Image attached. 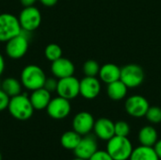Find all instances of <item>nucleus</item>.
Listing matches in <instances>:
<instances>
[{"label": "nucleus", "mask_w": 161, "mask_h": 160, "mask_svg": "<svg viewBox=\"0 0 161 160\" xmlns=\"http://www.w3.org/2000/svg\"><path fill=\"white\" fill-rule=\"evenodd\" d=\"M81 139H82L81 135H79L75 130H70L62 134L60 138V143L63 148L74 151L78 145V143L80 142Z\"/></svg>", "instance_id": "22"}, {"label": "nucleus", "mask_w": 161, "mask_h": 160, "mask_svg": "<svg viewBox=\"0 0 161 160\" xmlns=\"http://www.w3.org/2000/svg\"><path fill=\"white\" fill-rule=\"evenodd\" d=\"M0 160H2V155H1V153H0Z\"/></svg>", "instance_id": "35"}, {"label": "nucleus", "mask_w": 161, "mask_h": 160, "mask_svg": "<svg viewBox=\"0 0 161 160\" xmlns=\"http://www.w3.org/2000/svg\"><path fill=\"white\" fill-rule=\"evenodd\" d=\"M0 89H1V82H0Z\"/></svg>", "instance_id": "36"}, {"label": "nucleus", "mask_w": 161, "mask_h": 160, "mask_svg": "<svg viewBox=\"0 0 161 160\" xmlns=\"http://www.w3.org/2000/svg\"><path fill=\"white\" fill-rule=\"evenodd\" d=\"M100 66L97 61L93 59L87 60L83 65V73L86 76H96L99 74Z\"/></svg>", "instance_id": "24"}, {"label": "nucleus", "mask_w": 161, "mask_h": 160, "mask_svg": "<svg viewBox=\"0 0 161 160\" xmlns=\"http://www.w3.org/2000/svg\"><path fill=\"white\" fill-rule=\"evenodd\" d=\"M44 56L49 61L53 62L62 57V50L58 44L50 43L44 49Z\"/></svg>", "instance_id": "23"}, {"label": "nucleus", "mask_w": 161, "mask_h": 160, "mask_svg": "<svg viewBox=\"0 0 161 160\" xmlns=\"http://www.w3.org/2000/svg\"><path fill=\"white\" fill-rule=\"evenodd\" d=\"M133 149L127 137L114 136L108 141L107 152L114 160H129Z\"/></svg>", "instance_id": "3"}, {"label": "nucleus", "mask_w": 161, "mask_h": 160, "mask_svg": "<svg viewBox=\"0 0 161 160\" xmlns=\"http://www.w3.org/2000/svg\"><path fill=\"white\" fill-rule=\"evenodd\" d=\"M138 138L141 145L149 146V147H154L157 141H158V135L157 130L150 125L143 126L140 130Z\"/></svg>", "instance_id": "18"}, {"label": "nucleus", "mask_w": 161, "mask_h": 160, "mask_svg": "<svg viewBox=\"0 0 161 160\" xmlns=\"http://www.w3.org/2000/svg\"><path fill=\"white\" fill-rule=\"evenodd\" d=\"M101 91V84L95 76H85L80 80L79 94L85 99L96 98Z\"/></svg>", "instance_id": "13"}, {"label": "nucleus", "mask_w": 161, "mask_h": 160, "mask_svg": "<svg viewBox=\"0 0 161 160\" xmlns=\"http://www.w3.org/2000/svg\"><path fill=\"white\" fill-rule=\"evenodd\" d=\"M145 117L151 124H159L161 123V108L158 107H150Z\"/></svg>", "instance_id": "25"}, {"label": "nucleus", "mask_w": 161, "mask_h": 160, "mask_svg": "<svg viewBox=\"0 0 161 160\" xmlns=\"http://www.w3.org/2000/svg\"><path fill=\"white\" fill-rule=\"evenodd\" d=\"M47 114L54 120L65 119L71 112L70 100L58 96L52 98L46 108Z\"/></svg>", "instance_id": "9"}, {"label": "nucleus", "mask_w": 161, "mask_h": 160, "mask_svg": "<svg viewBox=\"0 0 161 160\" xmlns=\"http://www.w3.org/2000/svg\"><path fill=\"white\" fill-rule=\"evenodd\" d=\"M94 134L103 141H108L115 136L114 123L108 118H100L94 123Z\"/></svg>", "instance_id": "15"}, {"label": "nucleus", "mask_w": 161, "mask_h": 160, "mask_svg": "<svg viewBox=\"0 0 161 160\" xmlns=\"http://www.w3.org/2000/svg\"><path fill=\"white\" fill-rule=\"evenodd\" d=\"M154 149H155V151H156V153H157V155H158V158L159 160L161 159V140H158V141H157V143L155 144V146H154Z\"/></svg>", "instance_id": "31"}, {"label": "nucleus", "mask_w": 161, "mask_h": 160, "mask_svg": "<svg viewBox=\"0 0 161 160\" xmlns=\"http://www.w3.org/2000/svg\"><path fill=\"white\" fill-rule=\"evenodd\" d=\"M58 81L56 79V77H46V80L44 82V85H43V88L45 90H47L48 91L50 92H53V91H57V88H58Z\"/></svg>", "instance_id": "27"}, {"label": "nucleus", "mask_w": 161, "mask_h": 160, "mask_svg": "<svg viewBox=\"0 0 161 160\" xmlns=\"http://www.w3.org/2000/svg\"><path fill=\"white\" fill-rule=\"evenodd\" d=\"M114 132L115 136L120 137H127L130 133V126L125 121H119L114 123Z\"/></svg>", "instance_id": "26"}, {"label": "nucleus", "mask_w": 161, "mask_h": 160, "mask_svg": "<svg viewBox=\"0 0 161 160\" xmlns=\"http://www.w3.org/2000/svg\"><path fill=\"white\" fill-rule=\"evenodd\" d=\"M38 1L45 7H53L58 3V0H38Z\"/></svg>", "instance_id": "30"}, {"label": "nucleus", "mask_w": 161, "mask_h": 160, "mask_svg": "<svg viewBox=\"0 0 161 160\" xmlns=\"http://www.w3.org/2000/svg\"><path fill=\"white\" fill-rule=\"evenodd\" d=\"M22 83L14 77H7L1 82V89L9 96L13 97L22 93Z\"/></svg>", "instance_id": "21"}, {"label": "nucleus", "mask_w": 161, "mask_h": 160, "mask_svg": "<svg viewBox=\"0 0 161 160\" xmlns=\"http://www.w3.org/2000/svg\"><path fill=\"white\" fill-rule=\"evenodd\" d=\"M46 75L44 71L38 65L29 64L26 65L21 72L20 81L24 88L27 91H35L40 88H43Z\"/></svg>", "instance_id": "2"}, {"label": "nucleus", "mask_w": 161, "mask_h": 160, "mask_svg": "<svg viewBox=\"0 0 161 160\" xmlns=\"http://www.w3.org/2000/svg\"><path fill=\"white\" fill-rule=\"evenodd\" d=\"M51 73L58 79L72 76L75 74V65L70 59L61 57L51 63Z\"/></svg>", "instance_id": "14"}, {"label": "nucleus", "mask_w": 161, "mask_h": 160, "mask_svg": "<svg viewBox=\"0 0 161 160\" xmlns=\"http://www.w3.org/2000/svg\"><path fill=\"white\" fill-rule=\"evenodd\" d=\"M94 123V118L90 112L81 111L73 119V130L81 136H86L93 130Z\"/></svg>", "instance_id": "11"}, {"label": "nucleus", "mask_w": 161, "mask_h": 160, "mask_svg": "<svg viewBox=\"0 0 161 160\" xmlns=\"http://www.w3.org/2000/svg\"><path fill=\"white\" fill-rule=\"evenodd\" d=\"M21 27L24 31L31 33L35 31L42 23V13L35 6L24 7L18 16Z\"/></svg>", "instance_id": "6"}, {"label": "nucleus", "mask_w": 161, "mask_h": 160, "mask_svg": "<svg viewBox=\"0 0 161 160\" xmlns=\"http://www.w3.org/2000/svg\"><path fill=\"white\" fill-rule=\"evenodd\" d=\"M126 112L134 118H142L146 115L148 108H150L147 99L142 95H132L125 101Z\"/></svg>", "instance_id": "10"}, {"label": "nucleus", "mask_w": 161, "mask_h": 160, "mask_svg": "<svg viewBox=\"0 0 161 160\" xmlns=\"http://www.w3.org/2000/svg\"><path fill=\"white\" fill-rule=\"evenodd\" d=\"M127 88H137L144 80L143 69L137 64H128L121 68V77Z\"/></svg>", "instance_id": "7"}, {"label": "nucleus", "mask_w": 161, "mask_h": 160, "mask_svg": "<svg viewBox=\"0 0 161 160\" xmlns=\"http://www.w3.org/2000/svg\"><path fill=\"white\" fill-rule=\"evenodd\" d=\"M5 66H6V63H5V58H4L3 55L0 53V76H1V75H2V74L4 73Z\"/></svg>", "instance_id": "33"}, {"label": "nucleus", "mask_w": 161, "mask_h": 160, "mask_svg": "<svg viewBox=\"0 0 161 160\" xmlns=\"http://www.w3.org/2000/svg\"><path fill=\"white\" fill-rule=\"evenodd\" d=\"M9 99L10 97L2 89H0V112L8 108Z\"/></svg>", "instance_id": "29"}, {"label": "nucleus", "mask_w": 161, "mask_h": 160, "mask_svg": "<svg viewBox=\"0 0 161 160\" xmlns=\"http://www.w3.org/2000/svg\"><path fill=\"white\" fill-rule=\"evenodd\" d=\"M29 99L35 110H42L46 109L52 97L50 91L44 88H40L31 92Z\"/></svg>", "instance_id": "16"}, {"label": "nucleus", "mask_w": 161, "mask_h": 160, "mask_svg": "<svg viewBox=\"0 0 161 160\" xmlns=\"http://www.w3.org/2000/svg\"><path fill=\"white\" fill-rule=\"evenodd\" d=\"M38 0H20V3L24 6V7H30V6H34V4L37 2Z\"/></svg>", "instance_id": "32"}, {"label": "nucleus", "mask_w": 161, "mask_h": 160, "mask_svg": "<svg viewBox=\"0 0 161 160\" xmlns=\"http://www.w3.org/2000/svg\"><path fill=\"white\" fill-rule=\"evenodd\" d=\"M99 76L107 84L117 81L121 77V68L113 63H107L100 68Z\"/></svg>", "instance_id": "17"}, {"label": "nucleus", "mask_w": 161, "mask_h": 160, "mask_svg": "<svg viewBox=\"0 0 161 160\" xmlns=\"http://www.w3.org/2000/svg\"><path fill=\"white\" fill-rule=\"evenodd\" d=\"M127 87L122 80H117L108 84L107 92L108 97L114 101H120L124 99L127 94Z\"/></svg>", "instance_id": "19"}, {"label": "nucleus", "mask_w": 161, "mask_h": 160, "mask_svg": "<svg viewBox=\"0 0 161 160\" xmlns=\"http://www.w3.org/2000/svg\"><path fill=\"white\" fill-rule=\"evenodd\" d=\"M22 31L18 17L11 13L0 14V42H7Z\"/></svg>", "instance_id": "5"}, {"label": "nucleus", "mask_w": 161, "mask_h": 160, "mask_svg": "<svg viewBox=\"0 0 161 160\" xmlns=\"http://www.w3.org/2000/svg\"><path fill=\"white\" fill-rule=\"evenodd\" d=\"M8 110L9 114L16 120L26 121L30 119L34 112V108L26 93H20L10 97Z\"/></svg>", "instance_id": "1"}, {"label": "nucleus", "mask_w": 161, "mask_h": 160, "mask_svg": "<svg viewBox=\"0 0 161 160\" xmlns=\"http://www.w3.org/2000/svg\"><path fill=\"white\" fill-rule=\"evenodd\" d=\"M129 160H159L154 147L140 145L133 149Z\"/></svg>", "instance_id": "20"}, {"label": "nucleus", "mask_w": 161, "mask_h": 160, "mask_svg": "<svg viewBox=\"0 0 161 160\" xmlns=\"http://www.w3.org/2000/svg\"><path fill=\"white\" fill-rule=\"evenodd\" d=\"M89 160H114L111 157L110 155L106 151H99L97 150L92 157Z\"/></svg>", "instance_id": "28"}, {"label": "nucleus", "mask_w": 161, "mask_h": 160, "mask_svg": "<svg viewBox=\"0 0 161 160\" xmlns=\"http://www.w3.org/2000/svg\"><path fill=\"white\" fill-rule=\"evenodd\" d=\"M97 148L98 146L95 137L88 134L86 136H82V139L76 148L74 150V153L76 157L89 160L91 157L98 150Z\"/></svg>", "instance_id": "12"}, {"label": "nucleus", "mask_w": 161, "mask_h": 160, "mask_svg": "<svg viewBox=\"0 0 161 160\" xmlns=\"http://www.w3.org/2000/svg\"><path fill=\"white\" fill-rule=\"evenodd\" d=\"M29 47V33L22 31L17 36L6 42L5 51L8 58L12 59L22 58L27 52Z\"/></svg>", "instance_id": "4"}, {"label": "nucleus", "mask_w": 161, "mask_h": 160, "mask_svg": "<svg viewBox=\"0 0 161 160\" xmlns=\"http://www.w3.org/2000/svg\"><path fill=\"white\" fill-rule=\"evenodd\" d=\"M73 160H86V159H83V158H80V157H75V158H74Z\"/></svg>", "instance_id": "34"}, {"label": "nucleus", "mask_w": 161, "mask_h": 160, "mask_svg": "<svg viewBox=\"0 0 161 160\" xmlns=\"http://www.w3.org/2000/svg\"><path fill=\"white\" fill-rule=\"evenodd\" d=\"M80 81L74 75L60 78L58 81L57 93L58 96L68 100L75 99L79 94Z\"/></svg>", "instance_id": "8"}]
</instances>
